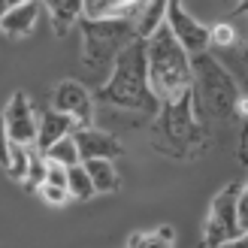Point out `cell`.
<instances>
[{
	"label": "cell",
	"mask_w": 248,
	"mask_h": 248,
	"mask_svg": "<svg viewBox=\"0 0 248 248\" xmlns=\"http://www.w3.org/2000/svg\"><path fill=\"white\" fill-rule=\"evenodd\" d=\"M172 242H176V227L164 224L155 233H133L127 239V248H172Z\"/></svg>",
	"instance_id": "17"
},
{
	"label": "cell",
	"mask_w": 248,
	"mask_h": 248,
	"mask_svg": "<svg viewBox=\"0 0 248 248\" xmlns=\"http://www.w3.org/2000/svg\"><path fill=\"white\" fill-rule=\"evenodd\" d=\"M3 130H6V140L16 142V145H24L31 148L36 142V112L28 100V94H12L9 103L3 109Z\"/></svg>",
	"instance_id": "9"
},
{
	"label": "cell",
	"mask_w": 248,
	"mask_h": 248,
	"mask_svg": "<svg viewBox=\"0 0 248 248\" xmlns=\"http://www.w3.org/2000/svg\"><path fill=\"white\" fill-rule=\"evenodd\" d=\"M157 136H164L167 152L185 155L194 140H200V121H197L194 91H185L167 103H157Z\"/></svg>",
	"instance_id": "5"
},
{
	"label": "cell",
	"mask_w": 248,
	"mask_h": 248,
	"mask_svg": "<svg viewBox=\"0 0 248 248\" xmlns=\"http://www.w3.org/2000/svg\"><path fill=\"white\" fill-rule=\"evenodd\" d=\"M67 197H73V200H91L94 197L91 179H88V172H85L82 164L67 170Z\"/></svg>",
	"instance_id": "18"
},
{
	"label": "cell",
	"mask_w": 248,
	"mask_h": 248,
	"mask_svg": "<svg viewBox=\"0 0 248 248\" xmlns=\"http://www.w3.org/2000/svg\"><path fill=\"white\" fill-rule=\"evenodd\" d=\"M36 18H40V3L33 0H21V3H12L3 18H0V31L9 33V36H28L33 31Z\"/></svg>",
	"instance_id": "12"
},
{
	"label": "cell",
	"mask_w": 248,
	"mask_h": 248,
	"mask_svg": "<svg viewBox=\"0 0 248 248\" xmlns=\"http://www.w3.org/2000/svg\"><path fill=\"white\" fill-rule=\"evenodd\" d=\"M164 24L170 28L172 40L179 43V48H182L188 58L203 55L206 48H209V28L197 21L182 3H172V0H170V3H167V18H164Z\"/></svg>",
	"instance_id": "7"
},
{
	"label": "cell",
	"mask_w": 248,
	"mask_h": 248,
	"mask_svg": "<svg viewBox=\"0 0 248 248\" xmlns=\"http://www.w3.org/2000/svg\"><path fill=\"white\" fill-rule=\"evenodd\" d=\"M191 91H194L197 112H206L209 118H218V121L233 118L236 100L242 97L233 76L209 52L191 58Z\"/></svg>",
	"instance_id": "4"
},
{
	"label": "cell",
	"mask_w": 248,
	"mask_h": 248,
	"mask_svg": "<svg viewBox=\"0 0 248 248\" xmlns=\"http://www.w3.org/2000/svg\"><path fill=\"white\" fill-rule=\"evenodd\" d=\"M43 182H46V157L36 152V148H31V157H28V176H24V185H28V188H40Z\"/></svg>",
	"instance_id": "20"
},
{
	"label": "cell",
	"mask_w": 248,
	"mask_h": 248,
	"mask_svg": "<svg viewBox=\"0 0 248 248\" xmlns=\"http://www.w3.org/2000/svg\"><path fill=\"white\" fill-rule=\"evenodd\" d=\"M12 6V0H0V18H3V12Z\"/></svg>",
	"instance_id": "27"
},
{
	"label": "cell",
	"mask_w": 248,
	"mask_h": 248,
	"mask_svg": "<svg viewBox=\"0 0 248 248\" xmlns=\"http://www.w3.org/2000/svg\"><path fill=\"white\" fill-rule=\"evenodd\" d=\"M127 3L124 0H85L82 3V21H112L124 18Z\"/></svg>",
	"instance_id": "15"
},
{
	"label": "cell",
	"mask_w": 248,
	"mask_h": 248,
	"mask_svg": "<svg viewBox=\"0 0 248 248\" xmlns=\"http://www.w3.org/2000/svg\"><path fill=\"white\" fill-rule=\"evenodd\" d=\"M43 157L48 160V164H58V167H64V170H73V167H79L82 160H79V148L76 142H73V133L64 136V140H58L55 145H48Z\"/></svg>",
	"instance_id": "16"
},
{
	"label": "cell",
	"mask_w": 248,
	"mask_h": 248,
	"mask_svg": "<svg viewBox=\"0 0 248 248\" xmlns=\"http://www.w3.org/2000/svg\"><path fill=\"white\" fill-rule=\"evenodd\" d=\"M79 28H82L85 73L91 76V85L103 88L109 73H112L115 58L121 55V48L136 40L133 24L127 18H112V21H79Z\"/></svg>",
	"instance_id": "3"
},
{
	"label": "cell",
	"mask_w": 248,
	"mask_h": 248,
	"mask_svg": "<svg viewBox=\"0 0 248 248\" xmlns=\"http://www.w3.org/2000/svg\"><path fill=\"white\" fill-rule=\"evenodd\" d=\"M100 97L118 109H130V112H157V100L148 91L145 43L142 40H133L130 46L121 48L106 85L100 88Z\"/></svg>",
	"instance_id": "2"
},
{
	"label": "cell",
	"mask_w": 248,
	"mask_h": 248,
	"mask_svg": "<svg viewBox=\"0 0 248 248\" xmlns=\"http://www.w3.org/2000/svg\"><path fill=\"white\" fill-rule=\"evenodd\" d=\"M242 191V185H227L224 191H221L212 206H209V221H206V245L215 248L221 242H230V239H239L245 233H239L236 227V215H233V206H236V194Z\"/></svg>",
	"instance_id": "6"
},
{
	"label": "cell",
	"mask_w": 248,
	"mask_h": 248,
	"mask_svg": "<svg viewBox=\"0 0 248 248\" xmlns=\"http://www.w3.org/2000/svg\"><path fill=\"white\" fill-rule=\"evenodd\" d=\"M70 133H76V124H73L67 115L55 112V109L40 112L36 115V142H33V148L43 155L48 145H55L58 140H64V136H70Z\"/></svg>",
	"instance_id": "11"
},
{
	"label": "cell",
	"mask_w": 248,
	"mask_h": 248,
	"mask_svg": "<svg viewBox=\"0 0 248 248\" xmlns=\"http://www.w3.org/2000/svg\"><path fill=\"white\" fill-rule=\"evenodd\" d=\"M6 152H9V140L3 130V121H0V167H6Z\"/></svg>",
	"instance_id": "25"
},
{
	"label": "cell",
	"mask_w": 248,
	"mask_h": 248,
	"mask_svg": "<svg viewBox=\"0 0 248 248\" xmlns=\"http://www.w3.org/2000/svg\"><path fill=\"white\" fill-rule=\"evenodd\" d=\"M36 194H40V197H43V200H46L48 206H64V203L70 200L64 188H55V185H46V182L40 185V188H36Z\"/></svg>",
	"instance_id": "22"
},
{
	"label": "cell",
	"mask_w": 248,
	"mask_h": 248,
	"mask_svg": "<svg viewBox=\"0 0 248 248\" xmlns=\"http://www.w3.org/2000/svg\"><path fill=\"white\" fill-rule=\"evenodd\" d=\"M215 248H248V245H245V236H239V239H230V242H221V245H215Z\"/></svg>",
	"instance_id": "26"
},
{
	"label": "cell",
	"mask_w": 248,
	"mask_h": 248,
	"mask_svg": "<svg viewBox=\"0 0 248 248\" xmlns=\"http://www.w3.org/2000/svg\"><path fill=\"white\" fill-rule=\"evenodd\" d=\"M233 215H236V227H239V233H245V230H248V191H245V185H242V191L236 194Z\"/></svg>",
	"instance_id": "23"
},
{
	"label": "cell",
	"mask_w": 248,
	"mask_h": 248,
	"mask_svg": "<svg viewBox=\"0 0 248 248\" xmlns=\"http://www.w3.org/2000/svg\"><path fill=\"white\" fill-rule=\"evenodd\" d=\"M73 142L79 148V160H112L118 155H124V145L115 140L112 133L97 130V127H82L73 133Z\"/></svg>",
	"instance_id": "10"
},
{
	"label": "cell",
	"mask_w": 248,
	"mask_h": 248,
	"mask_svg": "<svg viewBox=\"0 0 248 248\" xmlns=\"http://www.w3.org/2000/svg\"><path fill=\"white\" fill-rule=\"evenodd\" d=\"M28 157H31V148L9 142V152H6V172H9V179L24 182V176H28Z\"/></svg>",
	"instance_id": "19"
},
{
	"label": "cell",
	"mask_w": 248,
	"mask_h": 248,
	"mask_svg": "<svg viewBox=\"0 0 248 248\" xmlns=\"http://www.w3.org/2000/svg\"><path fill=\"white\" fill-rule=\"evenodd\" d=\"M233 40H236V31H233V24L227 21H218L209 28V43H215V46H230Z\"/></svg>",
	"instance_id": "21"
},
{
	"label": "cell",
	"mask_w": 248,
	"mask_h": 248,
	"mask_svg": "<svg viewBox=\"0 0 248 248\" xmlns=\"http://www.w3.org/2000/svg\"><path fill=\"white\" fill-rule=\"evenodd\" d=\"M145 70H148V91L157 103L191 91V58L179 48L167 24L145 40Z\"/></svg>",
	"instance_id": "1"
},
{
	"label": "cell",
	"mask_w": 248,
	"mask_h": 248,
	"mask_svg": "<svg viewBox=\"0 0 248 248\" xmlns=\"http://www.w3.org/2000/svg\"><path fill=\"white\" fill-rule=\"evenodd\" d=\"M46 12L48 18H52V28L58 36H64L73 24L82 21V3L79 0H52V3H46Z\"/></svg>",
	"instance_id": "13"
},
{
	"label": "cell",
	"mask_w": 248,
	"mask_h": 248,
	"mask_svg": "<svg viewBox=\"0 0 248 248\" xmlns=\"http://www.w3.org/2000/svg\"><path fill=\"white\" fill-rule=\"evenodd\" d=\"M85 172H88V179H91V188L94 194H112L118 191V172H115V164L112 160H85Z\"/></svg>",
	"instance_id": "14"
},
{
	"label": "cell",
	"mask_w": 248,
	"mask_h": 248,
	"mask_svg": "<svg viewBox=\"0 0 248 248\" xmlns=\"http://www.w3.org/2000/svg\"><path fill=\"white\" fill-rule=\"evenodd\" d=\"M52 109L61 115H67L76 130L82 127H91V118H94V100H91V91L85 88L82 82L76 79H64L58 82V88L52 94Z\"/></svg>",
	"instance_id": "8"
},
{
	"label": "cell",
	"mask_w": 248,
	"mask_h": 248,
	"mask_svg": "<svg viewBox=\"0 0 248 248\" xmlns=\"http://www.w3.org/2000/svg\"><path fill=\"white\" fill-rule=\"evenodd\" d=\"M46 185H55V188H64L67 191V170L46 160Z\"/></svg>",
	"instance_id": "24"
}]
</instances>
